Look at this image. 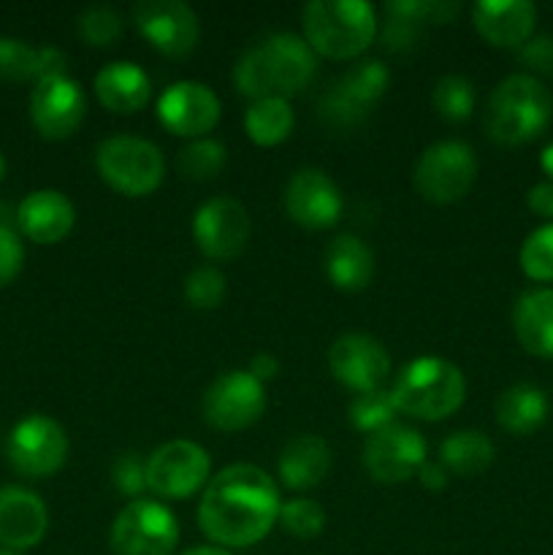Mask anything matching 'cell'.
Listing matches in <instances>:
<instances>
[{
	"label": "cell",
	"instance_id": "cell-44",
	"mask_svg": "<svg viewBox=\"0 0 553 555\" xmlns=\"http://www.w3.org/2000/svg\"><path fill=\"white\" fill-rule=\"evenodd\" d=\"M448 477L450 472L445 469L442 464H432V461H426V464L417 469V480H421V486L426 488V491H442V488L448 486Z\"/></svg>",
	"mask_w": 553,
	"mask_h": 555
},
{
	"label": "cell",
	"instance_id": "cell-22",
	"mask_svg": "<svg viewBox=\"0 0 553 555\" xmlns=\"http://www.w3.org/2000/svg\"><path fill=\"white\" fill-rule=\"evenodd\" d=\"M74 222V204L60 190H36L16 206V228L36 244L63 242Z\"/></svg>",
	"mask_w": 553,
	"mask_h": 555
},
{
	"label": "cell",
	"instance_id": "cell-29",
	"mask_svg": "<svg viewBox=\"0 0 553 555\" xmlns=\"http://www.w3.org/2000/svg\"><path fill=\"white\" fill-rule=\"evenodd\" d=\"M296 114L285 98H260L244 114V130L258 146H276L291 135Z\"/></svg>",
	"mask_w": 553,
	"mask_h": 555
},
{
	"label": "cell",
	"instance_id": "cell-2",
	"mask_svg": "<svg viewBox=\"0 0 553 555\" xmlns=\"http://www.w3.org/2000/svg\"><path fill=\"white\" fill-rule=\"evenodd\" d=\"M318 54L296 33H274L253 43L239 57L233 81L239 92L253 101L260 98H291L312 81Z\"/></svg>",
	"mask_w": 553,
	"mask_h": 555
},
{
	"label": "cell",
	"instance_id": "cell-3",
	"mask_svg": "<svg viewBox=\"0 0 553 555\" xmlns=\"http://www.w3.org/2000/svg\"><path fill=\"white\" fill-rule=\"evenodd\" d=\"M304 41L331 60H356L377 36V11L366 0H312L301 14Z\"/></svg>",
	"mask_w": 553,
	"mask_h": 555
},
{
	"label": "cell",
	"instance_id": "cell-42",
	"mask_svg": "<svg viewBox=\"0 0 553 555\" xmlns=\"http://www.w3.org/2000/svg\"><path fill=\"white\" fill-rule=\"evenodd\" d=\"M526 204L535 215L545 217V220H553V182H540L529 190L526 195Z\"/></svg>",
	"mask_w": 553,
	"mask_h": 555
},
{
	"label": "cell",
	"instance_id": "cell-28",
	"mask_svg": "<svg viewBox=\"0 0 553 555\" xmlns=\"http://www.w3.org/2000/svg\"><path fill=\"white\" fill-rule=\"evenodd\" d=\"M493 455H497V448L491 439L475 428L453 431L439 444V464L459 477L483 475L493 464Z\"/></svg>",
	"mask_w": 553,
	"mask_h": 555
},
{
	"label": "cell",
	"instance_id": "cell-40",
	"mask_svg": "<svg viewBox=\"0 0 553 555\" xmlns=\"http://www.w3.org/2000/svg\"><path fill=\"white\" fill-rule=\"evenodd\" d=\"M518 60L537 74H553V38L531 36L524 47H518Z\"/></svg>",
	"mask_w": 553,
	"mask_h": 555
},
{
	"label": "cell",
	"instance_id": "cell-49",
	"mask_svg": "<svg viewBox=\"0 0 553 555\" xmlns=\"http://www.w3.org/2000/svg\"><path fill=\"white\" fill-rule=\"evenodd\" d=\"M3 177H5V160L3 155H0V182H3Z\"/></svg>",
	"mask_w": 553,
	"mask_h": 555
},
{
	"label": "cell",
	"instance_id": "cell-16",
	"mask_svg": "<svg viewBox=\"0 0 553 555\" xmlns=\"http://www.w3.org/2000/svg\"><path fill=\"white\" fill-rule=\"evenodd\" d=\"M220 98L204 81H173L157 98V117L173 135L204 139L220 122Z\"/></svg>",
	"mask_w": 553,
	"mask_h": 555
},
{
	"label": "cell",
	"instance_id": "cell-12",
	"mask_svg": "<svg viewBox=\"0 0 553 555\" xmlns=\"http://www.w3.org/2000/svg\"><path fill=\"white\" fill-rule=\"evenodd\" d=\"M5 455L14 472L33 477H49L68 459V437L63 426L47 415H27L16 423L5 442Z\"/></svg>",
	"mask_w": 553,
	"mask_h": 555
},
{
	"label": "cell",
	"instance_id": "cell-20",
	"mask_svg": "<svg viewBox=\"0 0 553 555\" xmlns=\"http://www.w3.org/2000/svg\"><path fill=\"white\" fill-rule=\"evenodd\" d=\"M49 529V513L41 496L25 488H0V547L27 551L43 540Z\"/></svg>",
	"mask_w": 553,
	"mask_h": 555
},
{
	"label": "cell",
	"instance_id": "cell-23",
	"mask_svg": "<svg viewBox=\"0 0 553 555\" xmlns=\"http://www.w3.org/2000/svg\"><path fill=\"white\" fill-rule=\"evenodd\" d=\"M329 442L320 437H312V434H301V437L291 439L282 448L280 461H276L282 486L291 488V491H312V488H318L329 477Z\"/></svg>",
	"mask_w": 553,
	"mask_h": 555
},
{
	"label": "cell",
	"instance_id": "cell-26",
	"mask_svg": "<svg viewBox=\"0 0 553 555\" xmlns=\"http://www.w3.org/2000/svg\"><path fill=\"white\" fill-rule=\"evenodd\" d=\"M325 274L334 287L347 293L363 291L372 282L374 255L366 242L352 233H342L325 247Z\"/></svg>",
	"mask_w": 553,
	"mask_h": 555
},
{
	"label": "cell",
	"instance_id": "cell-39",
	"mask_svg": "<svg viewBox=\"0 0 553 555\" xmlns=\"http://www.w3.org/2000/svg\"><path fill=\"white\" fill-rule=\"evenodd\" d=\"M25 263V247L16 231H0V287L9 285Z\"/></svg>",
	"mask_w": 553,
	"mask_h": 555
},
{
	"label": "cell",
	"instance_id": "cell-14",
	"mask_svg": "<svg viewBox=\"0 0 553 555\" xmlns=\"http://www.w3.org/2000/svg\"><path fill=\"white\" fill-rule=\"evenodd\" d=\"M133 25L166 57H184L201 36L198 14L182 0H141L133 5Z\"/></svg>",
	"mask_w": 553,
	"mask_h": 555
},
{
	"label": "cell",
	"instance_id": "cell-10",
	"mask_svg": "<svg viewBox=\"0 0 553 555\" xmlns=\"http://www.w3.org/2000/svg\"><path fill=\"white\" fill-rule=\"evenodd\" d=\"M211 461L198 442L173 439L146 459V488L168 502H182L209 482Z\"/></svg>",
	"mask_w": 553,
	"mask_h": 555
},
{
	"label": "cell",
	"instance_id": "cell-38",
	"mask_svg": "<svg viewBox=\"0 0 553 555\" xmlns=\"http://www.w3.org/2000/svg\"><path fill=\"white\" fill-rule=\"evenodd\" d=\"M114 488L128 499H141L146 491V464L136 453H125L114 461Z\"/></svg>",
	"mask_w": 553,
	"mask_h": 555
},
{
	"label": "cell",
	"instance_id": "cell-4",
	"mask_svg": "<svg viewBox=\"0 0 553 555\" xmlns=\"http://www.w3.org/2000/svg\"><path fill=\"white\" fill-rule=\"evenodd\" d=\"M553 119V95L537 76L513 74L491 92L486 133L502 146L535 141Z\"/></svg>",
	"mask_w": 553,
	"mask_h": 555
},
{
	"label": "cell",
	"instance_id": "cell-9",
	"mask_svg": "<svg viewBox=\"0 0 553 555\" xmlns=\"http://www.w3.org/2000/svg\"><path fill=\"white\" fill-rule=\"evenodd\" d=\"M477 177V155L466 141L445 139L428 146L415 166V190L432 204L464 198Z\"/></svg>",
	"mask_w": 553,
	"mask_h": 555
},
{
	"label": "cell",
	"instance_id": "cell-36",
	"mask_svg": "<svg viewBox=\"0 0 553 555\" xmlns=\"http://www.w3.org/2000/svg\"><path fill=\"white\" fill-rule=\"evenodd\" d=\"M226 293V276H222V271L215 269V266H198V269L190 271L188 280H184V298H188L190 307L195 309L220 307Z\"/></svg>",
	"mask_w": 553,
	"mask_h": 555
},
{
	"label": "cell",
	"instance_id": "cell-47",
	"mask_svg": "<svg viewBox=\"0 0 553 555\" xmlns=\"http://www.w3.org/2000/svg\"><path fill=\"white\" fill-rule=\"evenodd\" d=\"M540 166H542V171H545L548 177L553 179V141H551V144L545 146V150H542V155H540Z\"/></svg>",
	"mask_w": 553,
	"mask_h": 555
},
{
	"label": "cell",
	"instance_id": "cell-48",
	"mask_svg": "<svg viewBox=\"0 0 553 555\" xmlns=\"http://www.w3.org/2000/svg\"><path fill=\"white\" fill-rule=\"evenodd\" d=\"M0 555H22L20 551H11V547H0Z\"/></svg>",
	"mask_w": 553,
	"mask_h": 555
},
{
	"label": "cell",
	"instance_id": "cell-32",
	"mask_svg": "<svg viewBox=\"0 0 553 555\" xmlns=\"http://www.w3.org/2000/svg\"><path fill=\"white\" fill-rule=\"evenodd\" d=\"M396 415H399V410L394 404V396L383 388L358 393L350 404V423L361 434H374L390 426V423H396Z\"/></svg>",
	"mask_w": 553,
	"mask_h": 555
},
{
	"label": "cell",
	"instance_id": "cell-46",
	"mask_svg": "<svg viewBox=\"0 0 553 555\" xmlns=\"http://www.w3.org/2000/svg\"><path fill=\"white\" fill-rule=\"evenodd\" d=\"M182 555H233V553H228L226 547H211V545H201V547H190V551H184Z\"/></svg>",
	"mask_w": 553,
	"mask_h": 555
},
{
	"label": "cell",
	"instance_id": "cell-25",
	"mask_svg": "<svg viewBox=\"0 0 553 555\" xmlns=\"http://www.w3.org/2000/svg\"><path fill=\"white\" fill-rule=\"evenodd\" d=\"M513 328L520 347L531 356L553 358V291L540 287L515 301Z\"/></svg>",
	"mask_w": 553,
	"mask_h": 555
},
{
	"label": "cell",
	"instance_id": "cell-8",
	"mask_svg": "<svg viewBox=\"0 0 553 555\" xmlns=\"http://www.w3.org/2000/svg\"><path fill=\"white\" fill-rule=\"evenodd\" d=\"M177 542V515L155 499H133L125 504L108 534L114 555H171Z\"/></svg>",
	"mask_w": 553,
	"mask_h": 555
},
{
	"label": "cell",
	"instance_id": "cell-45",
	"mask_svg": "<svg viewBox=\"0 0 553 555\" xmlns=\"http://www.w3.org/2000/svg\"><path fill=\"white\" fill-rule=\"evenodd\" d=\"M16 211H11L9 204H0V231H14Z\"/></svg>",
	"mask_w": 553,
	"mask_h": 555
},
{
	"label": "cell",
	"instance_id": "cell-37",
	"mask_svg": "<svg viewBox=\"0 0 553 555\" xmlns=\"http://www.w3.org/2000/svg\"><path fill=\"white\" fill-rule=\"evenodd\" d=\"M79 36L85 38L90 47H112L119 36H123V16L108 5H92L85 9L76 20Z\"/></svg>",
	"mask_w": 553,
	"mask_h": 555
},
{
	"label": "cell",
	"instance_id": "cell-1",
	"mask_svg": "<svg viewBox=\"0 0 553 555\" xmlns=\"http://www.w3.org/2000/svg\"><path fill=\"white\" fill-rule=\"evenodd\" d=\"M280 488L269 472L233 464L206 482L198 526L220 547H249L269 537L280 520Z\"/></svg>",
	"mask_w": 553,
	"mask_h": 555
},
{
	"label": "cell",
	"instance_id": "cell-19",
	"mask_svg": "<svg viewBox=\"0 0 553 555\" xmlns=\"http://www.w3.org/2000/svg\"><path fill=\"white\" fill-rule=\"evenodd\" d=\"M285 209L298 225L309 228V231H323L339 220L342 193L325 171L301 168L293 173L285 188Z\"/></svg>",
	"mask_w": 553,
	"mask_h": 555
},
{
	"label": "cell",
	"instance_id": "cell-34",
	"mask_svg": "<svg viewBox=\"0 0 553 555\" xmlns=\"http://www.w3.org/2000/svg\"><path fill=\"white\" fill-rule=\"evenodd\" d=\"M38 49L20 38L0 36V81L5 85H22V81H36Z\"/></svg>",
	"mask_w": 553,
	"mask_h": 555
},
{
	"label": "cell",
	"instance_id": "cell-43",
	"mask_svg": "<svg viewBox=\"0 0 553 555\" xmlns=\"http://www.w3.org/2000/svg\"><path fill=\"white\" fill-rule=\"evenodd\" d=\"M247 372L266 385L269 379H274L276 374H280V361H276L271 352H258V356H253V361H249Z\"/></svg>",
	"mask_w": 553,
	"mask_h": 555
},
{
	"label": "cell",
	"instance_id": "cell-17",
	"mask_svg": "<svg viewBox=\"0 0 553 555\" xmlns=\"http://www.w3.org/2000/svg\"><path fill=\"white\" fill-rule=\"evenodd\" d=\"M329 369L334 379L358 393L383 388L390 372L385 347L369 334H342L329 350Z\"/></svg>",
	"mask_w": 553,
	"mask_h": 555
},
{
	"label": "cell",
	"instance_id": "cell-27",
	"mask_svg": "<svg viewBox=\"0 0 553 555\" xmlns=\"http://www.w3.org/2000/svg\"><path fill=\"white\" fill-rule=\"evenodd\" d=\"M548 396L531 383H515L497 399V421L515 437H529L545 423Z\"/></svg>",
	"mask_w": 553,
	"mask_h": 555
},
{
	"label": "cell",
	"instance_id": "cell-30",
	"mask_svg": "<svg viewBox=\"0 0 553 555\" xmlns=\"http://www.w3.org/2000/svg\"><path fill=\"white\" fill-rule=\"evenodd\" d=\"M228 152L226 144L217 139H195L184 150H179L177 168L184 179L193 182H209L226 168Z\"/></svg>",
	"mask_w": 553,
	"mask_h": 555
},
{
	"label": "cell",
	"instance_id": "cell-15",
	"mask_svg": "<svg viewBox=\"0 0 553 555\" xmlns=\"http://www.w3.org/2000/svg\"><path fill=\"white\" fill-rule=\"evenodd\" d=\"M249 222L247 209L236 198L217 195L198 206L193 215V238L201 253L211 260H231L247 247Z\"/></svg>",
	"mask_w": 553,
	"mask_h": 555
},
{
	"label": "cell",
	"instance_id": "cell-24",
	"mask_svg": "<svg viewBox=\"0 0 553 555\" xmlns=\"http://www.w3.org/2000/svg\"><path fill=\"white\" fill-rule=\"evenodd\" d=\"M95 95L112 112L133 114L150 101L152 81L141 65L130 60H114L95 74Z\"/></svg>",
	"mask_w": 553,
	"mask_h": 555
},
{
	"label": "cell",
	"instance_id": "cell-11",
	"mask_svg": "<svg viewBox=\"0 0 553 555\" xmlns=\"http://www.w3.org/2000/svg\"><path fill=\"white\" fill-rule=\"evenodd\" d=\"M201 412H204V421L217 431H244V428L255 426L266 412L263 383L244 369L220 374L206 388Z\"/></svg>",
	"mask_w": 553,
	"mask_h": 555
},
{
	"label": "cell",
	"instance_id": "cell-7",
	"mask_svg": "<svg viewBox=\"0 0 553 555\" xmlns=\"http://www.w3.org/2000/svg\"><path fill=\"white\" fill-rule=\"evenodd\" d=\"M390 74L380 60H358L320 95L318 114L331 128H356L388 90Z\"/></svg>",
	"mask_w": 553,
	"mask_h": 555
},
{
	"label": "cell",
	"instance_id": "cell-18",
	"mask_svg": "<svg viewBox=\"0 0 553 555\" xmlns=\"http://www.w3.org/2000/svg\"><path fill=\"white\" fill-rule=\"evenodd\" d=\"M87 112L85 90L70 76L38 81L30 95V119L43 139H68Z\"/></svg>",
	"mask_w": 553,
	"mask_h": 555
},
{
	"label": "cell",
	"instance_id": "cell-31",
	"mask_svg": "<svg viewBox=\"0 0 553 555\" xmlns=\"http://www.w3.org/2000/svg\"><path fill=\"white\" fill-rule=\"evenodd\" d=\"M432 103L437 114L448 122H464L475 108V87L459 74H448L434 85Z\"/></svg>",
	"mask_w": 553,
	"mask_h": 555
},
{
	"label": "cell",
	"instance_id": "cell-21",
	"mask_svg": "<svg viewBox=\"0 0 553 555\" xmlns=\"http://www.w3.org/2000/svg\"><path fill=\"white\" fill-rule=\"evenodd\" d=\"M472 22L493 47L518 49L535 33L537 9L529 0H480L472 9Z\"/></svg>",
	"mask_w": 553,
	"mask_h": 555
},
{
	"label": "cell",
	"instance_id": "cell-6",
	"mask_svg": "<svg viewBox=\"0 0 553 555\" xmlns=\"http://www.w3.org/2000/svg\"><path fill=\"white\" fill-rule=\"evenodd\" d=\"M95 166L108 188L130 198L155 193L166 173L163 152L139 135H112L101 141L95 150Z\"/></svg>",
	"mask_w": 553,
	"mask_h": 555
},
{
	"label": "cell",
	"instance_id": "cell-5",
	"mask_svg": "<svg viewBox=\"0 0 553 555\" xmlns=\"http://www.w3.org/2000/svg\"><path fill=\"white\" fill-rule=\"evenodd\" d=\"M390 396L396 410L404 415L437 423L461 410L466 399V379L455 363L423 356L396 374Z\"/></svg>",
	"mask_w": 553,
	"mask_h": 555
},
{
	"label": "cell",
	"instance_id": "cell-13",
	"mask_svg": "<svg viewBox=\"0 0 553 555\" xmlns=\"http://www.w3.org/2000/svg\"><path fill=\"white\" fill-rule=\"evenodd\" d=\"M426 464V439L417 428L390 423L363 442V466L374 482L396 486L410 480Z\"/></svg>",
	"mask_w": 553,
	"mask_h": 555
},
{
	"label": "cell",
	"instance_id": "cell-33",
	"mask_svg": "<svg viewBox=\"0 0 553 555\" xmlns=\"http://www.w3.org/2000/svg\"><path fill=\"white\" fill-rule=\"evenodd\" d=\"M520 269L537 282H553V222L537 228L520 244Z\"/></svg>",
	"mask_w": 553,
	"mask_h": 555
},
{
	"label": "cell",
	"instance_id": "cell-41",
	"mask_svg": "<svg viewBox=\"0 0 553 555\" xmlns=\"http://www.w3.org/2000/svg\"><path fill=\"white\" fill-rule=\"evenodd\" d=\"M65 52L54 47H41L38 49V63H36V85L38 81H47V79H57V76H68L65 74Z\"/></svg>",
	"mask_w": 553,
	"mask_h": 555
},
{
	"label": "cell",
	"instance_id": "cell-35",
	"mask_svg": "<svg viewBox=\"0 0 553 555\" xmlns=\"http://www.w3.org/2000/svg\"><path fill=\"white\" fill-rule=\"evenodd\" d=\"M280 526L296 540H314L325 529V509L312 499H291L280 507Z\"/></svg>",
	"mask_w": 553,
	"mask_h": 555
}]
</instances>
